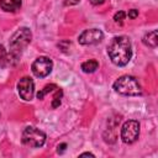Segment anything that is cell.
I'll return each instance as SVG.
<instances>
[{
  "label": "cell",
  "instance_id": "cell-1",
  "mask_svg": "<svg viewBox=\"0 0 158 158\" xmlns=\"http://www.w3.org/2000/svg\"><path fill=\"white\" fill-rule=\"evenodd\" d=\"M107 54L114 64L118 67L126 65L132 56V46L130 38L126 36L114 37L107 46Z\"/></svg>",
  "mask_w": 158,
  "mask_h": 158
},
{
  "label": "cell",
  "instance_id": "cell-2",
  "mask_svg": "<svg viewBox=\"0 0 158 158\" xmlns=\"http://www.w3.org/2000/svg\"><path fill=\"white\" fill-rule=\"evenodd\" d=\"M32 40V32L27 27L19 28L10 38L9 46H10V57L12 59H19L23 52V49L30 44Z\"/></svg>",
  "mask_w": 158,
  "mask_h": 158
},
{
  "label": "cell",
  "instance_id": "cell-3",
  "mask_svg": "<svg viewBox=\"0 0 158 158\" xmlns=\"http://www.w3.org/2000/svg\"><path fill=\"white\" fill-rule=\"evenodd\" d=\"M114 89L121 95L127 96H136L142 93L141 85L135 77L131 75H122L114 83Z\"/></svg>",
  "mask_w": 158,
  "mask_h": 158
},
{
  "label": "cell",
  "instance_id": "cell-4",
  "mask_svg": "<svg viewBox=\"0 0 158 158\" xmlns=\"http://www.w3.org/2000/svg\"><path fill=\"white\" fill-rule=\"evenodd\" d=\"M22 143L27 147L40 148L46 142V133L33 126H27L22 132Z\"/></svg>",
  "mask_w": 158,
  "mask_h": 158
},
{
  "label": "cell",
  "instance_id": "cell-5",
  "mask_svg": "<svg viewBox=\"0 0 158 158\" xmlns=\"http://www.w3.org/2000/svg\"><path fill=\"white\" fill-rule=\"evenodd\" d=\"M139 136V123L136 120H128L122 125L121 128V139L130 144L133 143Z\"/></svg>",
  "mask_w": 158,
  "mask_h": 158
},
{
  "label": "cell",
  "instance_id": "cell-6",
  "mask_svg": "<svg viewBox=\"0 0 158 158\" xmlns=\"http://www.w3.org/2000/svg\"><path fill=\"white\" fill-rule=\"evenodd\" d=\"M52 68H53V62L51 58L48 57H38L33 63H32V73L37 77V78H44L47 77L51 72H52Z\"/></svg>",
  "mask_w": 158,
  "mask_h": 158
},
{
  "label": "cell",
  "instance_id": "cell-7",
  "mask_svg": "<svg viewBox=\"0 0 158 158\" xmlns=\"http://www.w3.org/2000/svg\"><path fill=\"white\" fill-rule=\"evenodd\" d=\"M17 91H19V95L21 96V99H23L26 101L32 100L33 94H35V84H33V80L30 77L21 78L19 80V83H17Z\"/></svg>",
  "mask_w": 158,
  "mask_h": 158
},
{
  "label": "cell",
  "instance_id": "cell-8",
  "mask_svg": "<svg viewBox=\"0 0 158 158\" xmlns=\"http://www.w3.org/2000/svg\"><path fill=\"white\" fill-rule=\"evenodd\" d=\"M104 38V33L101 30L98 28H90V30H85L78 38L80 44L84 46H90V44H96L99 42H101Z\"/></svg>",
  "mask_w": 158,
  "mask_h": 158
},
{
  "label": "cell",
  "instance_id": "cell-9",
  "mask_svg": "<svg viewBox=\"0 0 158 158\" xmlns=\"http://www.w3.org/2000/svg\"><path fill=\"white\" fill-rule=\"evenodd\" d=\"M0 7L4 11H16L21 7V0H0Z\"/></svg>",
  "mask_w": 158,
  "mask_h": 158
},
{
  "label": "cell",
  "instance_id": "cell-10",
  "mask_svg": "<svg viewBox=\"0 0 158 158\" xmlns=\"http://www.w3.org/2000/svg\"><path fill=\"white\" fill-rule=\"evenodd\" d=\"M142 42H143L146 46H148V47H152V48L157 47V44H158L157 30H152V31H149L148 33H146V35L143 36V38H142Z\"/></svg>",
  "mask_w": 158,
  "mask_h": 158
},
{
  "label": "cell",
  "instance_id": "cell-11",
  "mask_svg": "<svg viewBox=\"0 0 158 158\" xmlns=\"http://www.w3.org/2000/svg\"><path fill=\"white\" fill-rule=\"evenodd\" d=\"M99 68V63L98 60L95 59H90V60H86L81 64V70L84 73H94L96 69Z\"/></svg>",
  "mask_w": 158,
  "mask_h": 158
},
{
  "label": "cell",
  "instance_id": "cell-12",
  "mask_svg": "<svg viewBox=\"0 0 158 158\" xmlns=\"http://www.w3.org/2000/svg\"><path fill=\"white\" fill-rule=\"evenodd\" d=\"M56 89H58V86L57 85H54V84H48V85H46L43 89H41L38 93H37V99H40V100H42L43 98H44V95L47 94V93H51V91H54Z\"/></svg>",
  "mask_w": 158,
  "mask_h": 158
},
{
  "label": "cell",
  "instance_id": "cell-13",
  "mask_svg": "<svg viewBox=\"0 0 158 158\" xmlns=\"http://www.w3.org/2000/svg\"><path fill=\"white\" fill-rule=\"evenodd\" d=\"M9 64V56L2 44H0V68H5Z\"/></svg>",
  "mask_w": 158,
  "mask_h": 158
},
{
  "label": "cell",
  "instance_id": "cell-14",
  "mask_svg": "<svg viewBox=\"0 0 158 158\" xmlns=\"http://www.w3.org/2000/svg\"><path fill=\"white\" fill-rule=\"evenodd\" d=\"M60 98H62V90L58 88V89L56 90V95H54L53 101H52V107H53V109H56V107H58V106L60 105Z\"/></svg>",
  "mask_w": 158,
  "mask_h": 158
},
{
  "label": "cell",
  "instance_id": "cell-15",
  "mask_svg": "<svg viewBox=\"0 0 158 158\" xmlns=\"http://www.w3.org/2000/svg\"><path fill=\"white\" fill-rule=\"evenodd\" d=\"M125 16H126V14H125L123 11H118V12L115 14V16H114V21H115L116 23H122Z\"/></svg>",
  "mask_w": 158,
  "mask_h": 158
},
{
  "label": "cell",
  "instance_id": "cell-16",
  "mask_svg": "<svg viewBox=\"0 0 158 158\" xmlns=\"http://www.w3.org/2000/svg\"><path fill=\"white\" fill-rule=\"evenodd\" d=\"M137 16H138V10H136V9L128 10V17L130 19H136Z\"/></svg>",
  "mask_w": 158,
  "mask_h": 158
},
{
  "label": "cell",
  "instance_id": "cell-17",
  "mask_svg": "<svg viewBox=\"0 0 158 158\" xmlns=\"http://www.w3.org/2000/svg\"><path fill=\"white\" fill-rule=\"evenodd\" d=\"M57 148H58V149H57L58 153H63V152L65 151V148H67V144H65V143H62V144H59Z\"/></svg>",
  "mask_w": 158,
  "mask_h": 158
},
{
  "label": "cell",
  "instance_id": "cell-18",
  "mask_svg": "<svg viewBox=\"0 0 158 158\" xmlns=\"http://www.w3.org/2000/svg\"><path fill=\"white\" fill-rule=\"evenodd\" d=\"M104 1L105 0H90V2L93 5H101V4H104Z\"/></svg>",
  "mask_w": 158,
  "mask_h": 158
},
{
  "label": "cell",
  "instance_id": "cell-19",
  "mask_svg": "<svg viewBox=\"0 0 158 158\" xmlns=\"http://www.w3.org/2000/svg\"><path fill=\"white\" fill-rule=\"evenodd\" d=\"M78 2L79 0H65V5H75Z\"/></svg>",
  "mask_w": 158,
  "mask_h": 158
},
{
  "label": "cell",
  "instance_id": "cell-20",
  "mask_svg": "<svg viewBox=\"0 0 158 158\" xmlns=\"http://www.w3.org/2000/svg\"><path fill=\"white\" fill-rule=\"evenodd\" d=\"M85 156H86V157H88V156H89V157H94V154H93V153H89V152H86V153H81V154H80V157H85Z\"/></svg>",
  "mask_w": 158,
  "mask_h": 158
}]
</instances>
